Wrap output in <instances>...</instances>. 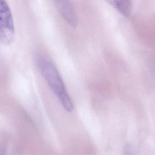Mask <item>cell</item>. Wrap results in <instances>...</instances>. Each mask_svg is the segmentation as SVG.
I'll return each mask as SVG.
<instances>
[{
    "label": "cell",
    "instance_id": "cell-1",
    "mask_svg": "<svg viewBox=\"0 0 155 155\" xmlns=\"http://www.w3.org/2000/svg\"><path fill=\"white\" fill-rule=\"evenodd\" d=\"M15 28L12 13L6 0H0V41L3 45L13 42Z\"/></svg>",
    "mask_w": 155,
    "mask_h": 155
},
{
    "label": "cell",
    "instance_id": "cell-2",
    "mask_svg": "<svg viewBox=\"0 0 155 155\" xmlns=\"http://www.w3.org/2000/svg\"><path fill=\"white\" fill-rule=\"evenodd\" d=\"M39 68L51 90L58 97L67 93L62 79L55 66L50 61L41 59Z\"/></svg>",
    "mask_w": 155,
    "mask_h": 155
},
{
    "label": "cell",
    "instance_id": "cell-3",
    "mask_svg": "<svg viewBox=\"0 0 155 155\" xmlns=\"http://www.w3.org/2000/svg\"><path fill=\"white\" fill-rule=\"evenodd\" d=\"M64 20L72 28L78 26V17L69 0H54Z\"/></svg>",
    "mask_w": 155,
    "mask_h": 155
},
{
    "label": "cell",
    "instance_id": "cell-4",
    "mask_svg": "<svg viewBox=\"0 0 155 155\" xmlns=\"http://www.w3.org/2000/svg\"><path fill=\"white\" fill-rule=\"evenodd\" d=\"M117 11L126 18L129 17L131 11L130 0H105Z\"/></svg>",
    "mask_w": 155,
    "mask_h": 155
},
{
    "label": "cell",
    "instance_id": "cell-5",
    "mask_svg": "<svg viewBox=\"0 0 155 155\" xmlns=\"http://www.w3.org/2000/svg\"><path fill=\"white\" fill-rule=\"evenodd\" d=\"M58 98L66 110L68 112H71L73 110V103L67 92L60 96Z\"/></svg>",
    "mask_w": 155,
    "mask_h": 155
}]
</instances>
